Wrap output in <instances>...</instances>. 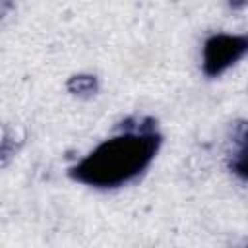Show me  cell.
Here are the masks:
<instances>
[{"instance_id":"cell-1","label":"cell","mask_w":248,"mask_h":248,"mask_svg":"<svg viewBox=\"0 0 248 248\" xmlns=\"http://www.w3.org/2000/svg\"><path fill=\"white\" fill-rule=\"evenodd\" d=\"M161 136L149 118L126 124L124 130L85 155L74 169L72 178L95 188H118L141 174L159 151Z\"/></svg>"},{"instance_id":"cell-3","label":"cell","mask_w":248,"mask_h":248,"mask_svg":"<svg viewBox=\"0 0 248 248\" xmlns=\"http://www.w3.org/2000/svg\"><path fill=\"white\" fill-rule=\"evenodd\" d=\"M231 169L244 180L246 178V128L240 124L238 138H236V149L232 147L231 153Z\"/></svg>"},{"instance_id":"cell-4","label":"cell","mask_w":248,"mask_h":248,"mask_svg":"<svg viewBox=\"0 0 248 248\" xmlns=\"http://www.w3.org/2000/svg\"><path fill=\"white\" fill-rule=\"evenodd\" d=\"M21 141H16L14 138V132L10 128H4L0 126V167H4L12 157L14 153L17 151Z\"/></svg>"},{"instance_id":"cell-5","label":"cell","mask_w":248,"mask_h":248,"mask_svg":"<svg viewBox=\"0 0 248 248\" xmlns=\"http://www.w3.org/2000/svg\"><path fill=\"white\" fill-rule=\"evenodd\" d=\"M68 89L76 95H93L97 91L95 76H74L68 81Z\"/></svg>"},{"instance_id":"cell-2","label":"cell","mask_w":248,"mask_h":248,"mask_svg":"<svg viewBox=\"0 0 248 248\" xmlns=\"http://www.w3.org/2000/svg\"><path fill=\"white\" fill-rule=\"evenodd\" d=\"M248 48L246 35L217 33L211 35L203 45V72L209 78L221 76L227 68L238 62Z\"/></svg>"}]
</instances>
